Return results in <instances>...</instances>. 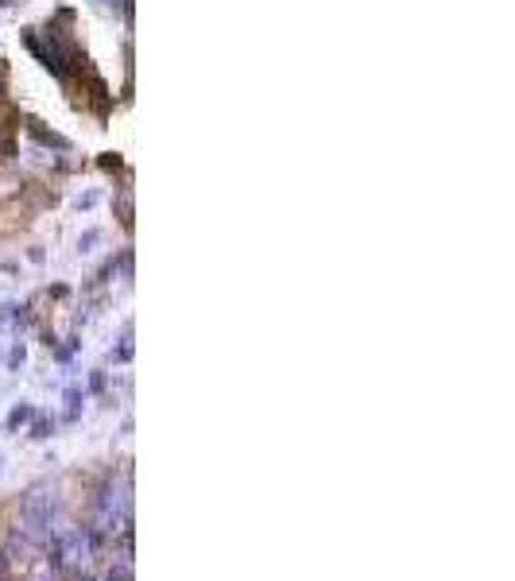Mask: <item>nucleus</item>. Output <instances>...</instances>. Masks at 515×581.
<instances>
[{
	"label": "nucleus",
	"mask_w": 515,
	"mask_h": 581,
	"mask_svg": "<svg viewBox=\"0 0 515 581\" xmlns=\"http://www.w3.org/2000/svg\"><path fill=\"white\" fill-rule=\"evenodd\" d=\"M132 523V480L128 473L120 477H109L101 485V492L94 496V519H89V531L97 535V543L113 538L116 531H124Z\"/></svg>",
	"instance_id": "f257e3e1"
},
{
	"label": "nucleus",
	"mask_w": 515,
	"mask_h": 581,
	"mask_svg": "<svg viewBox=\"0 0 515 581\" xmlns=\"http://www.w3.org/2000/svg\"><path fill=\"white\" fill-rule=\"evenodd\" d=\"M97 535L89 527H66V531H55L47 551H51V566L58 570L62 577H81L94 562V551H97Z\"/></svg>",
	"instance_id": "f03ea898"
},
{
	"label": "nucleus",
	"mask_w": 515,
	"mask_h": 581,
	"mask_svg": "<svg viewBox=\"0 0 515 581\" xmlns=\"http://www.w3.org/2000/svg\"><path fill=\"white\" fill-rule=\"evenodd\" d=\"M55 519H58V508H55V496L47 492V488H31L20 500V538L31 551L51 543V535L58 531Z\"/></svg>",
	"instance_id": "7ed1b4c3"
},
{
	"label": "nucleus",
	"mask_w": 515,
	"mask_h": 581,
	"mask_svg": "<svg viewBox=\"0 0 515 581\" xmlns=\"http://www.w3.org/2000/svg\"><path fill=\"white\" fill-rule=\"evenodd\" d=\"M105 581H132V562H113V570H109Z\"/></svg>",
	"instance_id": "20e7f679"
},
{
	"label": "nucleus",
	"mask_w": 515,
	"mask_h": 581,
	"mask_svg": "<svg viewBox=\"0 0 515 581\" xmlns=\"http://www.w3.org/2000/svg\"><path fill=\"white\" fill-rule=\"evenodd\" d=\"M74 581H89V577H86V574H81V577H74Z\"/></svg>",
	"instance_id": "39448f33"
}]
</instances>
